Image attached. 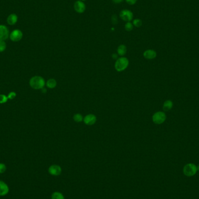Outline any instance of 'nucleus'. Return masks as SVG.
<instances>
[{
	"mask_svg": "<svg viewBox=\"0 0 199 199\" xmlns=\"http://www.w3.org/2000/svg\"><path fill=\"white\" fill-rule=\"evenodd\" d=\"M45 81L44 78L40 76H33L29 81L30 86L35 90H41L44 88Z\"/></svg>",
	"mask_w": 199,
	"mask_h": 199,
	"instance_id": "f257e3e1",
	"label": "nucleus"
},
{
	"mask_svg": "<svg viewBox=\"0 0 199 199\" xmlns=\"http://www.w3.org/2000/svg\"><path fill=\"white\" fill-rule=\"evenodd\" d=\"M74 7L75 11L79 14L83 13L86 10V5L85 3L81 0L76 1L74 3Z\"/></svg>",
	"mask_w": 199,
	"mask_h": 199,
	"instance_id": "1a4fd4ad",
	"label": "nucleus"
},
{
	"mask_svg": "<svg viewBox=\"0 0 199 199\" xmlns=\"http://www.w3.org/2000/svg\"><path fill=\"white\" fill-rule=\"evenodd\" d=\"M57 83L54 79H50L46 82V86L49 88H55L57 86Z\"/></svg>",
	"mask_w": 199,
	"mask_h": 199,
	"instance_id": "dca6fc26",
	"label": "nucleus"
},
{
	"mask_svg": "<svg viewBox=\"0 0 199 199\" xmlns=\"http://www.w3.org/2000/svg\"><path fill=\"white\" fill-rule=\"evenodd\" d=\"M129 66V60L126 57H121L117 59L115 63V68L118 72H122Z\"/></svg>",
	"mask_w": 199,
	"mask_h": 199,
	"instance_id": "f03ea898",
	"label": "nucleus"
},
{
	"mask_svg": "<svg viewBox=\"0 0 199 199\" xmlns=\"http://www.w3.org/2000/svg\"><path fill=\"white\" fill-rule=\"evenodd\" d=\"M9 187L4 182L0 181V196H4L9 193Z\"/></svg>",
	"mask_w": 199,
	"mask_h": 199,
	"instance_id": "9b49d317",
	"label": "nucleus"
},
{
	"mask_svg": "<svg viewBox=\"0 0 199 199\" xmlns=\"http://www.w3.org/2000/svg\"><path fill=\"white\" fill-rule=\"evenodd\" d=\"M8 100L7 96L4 95H0V104H4L7 102Z\"/></svg>",
	"mask_w": 199,
	"mask_h": 199,
	"instance_id": "4be33fe9",
	"label": "nucleus"
},
{
	"mask_svg": "<svg viewBox=\"0 0 199 199\" xmlns=\"http://www.w3.org/2000/svg\"><path fill=\"white\" fill-rule=\"evenodd\" d=\"M183 171L184 174L186 177H192L197 173V167L195 164L189 163L184 166Z\"/></svg>",
	"mask_w": 199,
	"mask_h": 199,
	"instance_id": "7ed1b4c3",
	"label": "nucleus"
},
{
	"mask_svg": "<svg viewBox=\"0 0 199 199\" xmlns=\"http://www.w3.org/2000/svg\"><path fill=\"white\" fill-rule=\"evenodd\" d=\"M124 0H112V2L115 4H121Z\"/></svg>",
	"mask_w": 199,
	"mask_h": 199,
	"instance_id": "bb28decb",
	"label": "nucleus"
},
{
	"mask_svg": "<svg viewBox=\"0 0 199 199\" xmlns=\"http://www.w3.org/2000/svg\"><path fill=\"white\" fill-rule=\"evenodd\" d=\"M118 17L116 15H113L112 16V18H111V22H112V24L115 25H117L118 23Z\"/></svg>",
	"mask_w": 199,
	"mask_h": 199,
	"instance_id": "b1692460",
	"label": "nucleus"
},
{
	"mask_svg": "<svg viewBox=\"0 0 199 199\" xmlns=\"http://www.w3.org/2000/svg\"><path fill=\"white\" fill-rule=\"evenodd\" d=\"M7 48V44L4 40H0V52H4Z\"/></svg>",
	"mask_w": 199,
	"mask_h": 199,
	"instance_id": "412c9836",
	"label": "nucleus"
},
{
	"mask_svg": "<svg viewBox=\"0 0 199 199\" xmlns=\"http://www.w3.org/2000/svg\"><path fill=\"white\" fill-rule=\"evenodd\" d=\"M51 199H65V197L61 192H54L52 194Z\"/></svg>",
	"mask_w": 199,
	"mask_h": 199,
	"instance_id": "f3484780",
	"label": "nucleus"
},
{
	"mask_svg": "<svg viewBox=\"0 0 199 199\" xmlns=\"http://www.w3.org/2000/svg\"><path fill=\"white\" fill-rule=\"evenodd\" d=\"M133 25L136 28H140L142 25V21L140 19H135L133 21Z\"/></svg>",
	"mask_w": 199,
	"mask_h": 199,
	"instance_id": "6ab92c4d",
	"label": "nucleus"
},
{
	"mask_svg": "<svg viewBox=\"0 0 199 199\" xmlns=\"http://www.w3.org/2000/svg\"><path fill=\"white\" fill-rule=\"evenodd\" d=\"M173 107V103L171 100H167L163 104V110L165 111H168L172 109Z\"/></svg>",
	"mask_w": 199,
	"mask_h": 199,
	"instance_id": "2eb2a0df",
	"label": "nucleus"
},
{
	"mask_svg": "<svg viewBox=\"0 0 199 199\" xmlns=\"http://www.w3.org/2000/svg\"><path fill=\"white\" fill-rule=\"evenodd\" d=\"M97 118L94 114H90L87 115L85 118H83V121L85 124L87 125H93L96 122Z\"/></svg>",
	"mask_w": 199,
	"mask_h": 199,
	"instance_id": "9d476101",
	"label": "nucleus"
},
{
	"mask_svg": "<svg viewBox=\"0 0 199 199\" xmlns=\"http://www.w3.org/2000/svg\"><path fill=\"white\" fill-rule=\"evenodd\" d=\"M48 171L51 175L57 177V176H59L61 174L62 168L58 165L54 164L48 168Z\"/></svg>",
	"mask_w": 199,
	"mask_h": 199,
	"instance_id": "0eeeda50",
	"label": "nucleus"
},
{
	"mask_svg": "<svg viewBox=\"0 0 199 199\" xmlns=\"http://www.w3.org/2000/svg\"><path fill=\"white\" fill-rule=\"evenodd\" d=\"M7 170V167L5 164L4 163H0V174L4 173Z\"/></svg>",
	"mask_w": 199,
	"mask_h": 199,
	"instance_id": "393cba45",
	"label": "nucleus"
},
{
	"mask_svg": "<svg viewBox=\"0 0 199 199\" xmlns=\"http://www.w3.org/2000/svg\"><path fill=\"white\" fill-rule=\"evenodd\" d=\"M9 38L12 41L18 42L21 41L23 38V33L21 30H14L9 34Z\"/></svg>",
	"mask_w": 199,
	"mask_h": 199,
	"instance_id": "39448f33",
	"label": "nucleus"
},
{
	"mask_svg": "<svg viewBox=\"0 0 199 199\" xmlns=\"http://www.w3.org/2000/svg\"><path fill=\"white\" fill-rule=\"evenodd\" d=\"M16 96V93L15 91H11L8 95L7 97L8 100H13L15 98Z\"/></svg>",
	"mask_w": 199,
	"mask_h": 199,
	"instance_id": "5701e85b",
	"label": "nucleus"
},
{
	"mask_svg": "<svg viewBox=\"0 0 199 199\" xmlns=\"http://www.w3.org/2000/svg\"><path fill=\"white\" fill-rule=\"evenodd\" d=\"M125 29L127 32L132 31L133 29V25L132 23L131 22H126L125 25Z\"/></svg>",
	"mask_w": 199,
	"mask_h": 199,
	"instance_id": "aec40b11",
	"label": "nucleus"
},
{
	"mask_svg": "<svg viewBox=\"0 0 199 199\" xmlns=\"http://www.w3.org/2000/svg\"><path fill=\"white\" fill-rule=\"evenodd\" d=\"M9 31L7 27L4 25H0V40L5 41L9 37Z\"/></svg>",
	"mask_w": 199,
	"mask_h": 199,
	"instance_id": "6e6552de",
	"label": "nucleus"
},
{
	"mask_svg": "<svg viewBox=\"0 0 199 199\" xmlns=\"http://www.w3.org/2000/svg\"><path fill=\"white\" fill-rule=\"evenodd\" d=\"M127 52V48L124 44L120 45L117 48V53L118 55L120 56H124L125 55Z\"/></svg>",
	"mask_w": 199,
	"mask_h": 199,
	"instance_id": "4468645a",
	"label": "nucleus"
},
{
	"mask_svg": "<svg viewBox=\"0 0 199 199\" xmlns=\"http://www.w3.org/2000/svg\"><path fill=\"white\" fill-rule=\"evenodd\" d=\"M41 92L43 93H45L47 92V89L44 88H42V89H41Z\"/></svg>",
	"mask_w": 199,
	"mask_h": 199,
	"instance_id": "c85d7f7f",
	"label": "nucleus"
},
{
	"mask_svg": "<svg viewBox=\"0 0 199 199\" xmlns=\"http://www.w3.org/2000/svg\"><path fill=\"white\" fill-rule=\"evenodd\" d=\"M197 167V171H199V165L198 167Z\"/></svg>",
	"mask_w": 199,
	"mask_h": 199,
	"instance_id": "c756f323",
	"label": "nucleus"
},
{
	"mask_svg": "<svg viewBox=\"0 0 199 199\" xmlns=\"http://www.w3.org/2000/svg\"><path fill=\"white\" fill-rule=\"evenodd\" d=\"M118 54H113L112 55V58H113V59H118Z\"/></svg>",
	"mask_w": 199,
	"mask_h": 199,
	"instance_id": "cd10ccee",
	"label": "nucleus"
},
{
	"mask_svg": "<svg viewBox=\"0 0 199 199\" xmlns=\"http://www.w3.org/2000/svg\"><path fill=\"white\" fill-rule=\"evenodd\" d=\"M74 120L76 122H81L83 120V118L82 117L81 114H76L74 115Z\"/></svg>",
	"mask_w": 199,
	"mask_h": 199,
	"instance_id": "a211bd4d",
	"label": "nucleus"
},
{
	"mask_svg": "<svg viewBox=\"0 0 199 199\" xmlns=\"http://www.w3.org/2000/svg\"><path fill=\"white\" fill-rule=\"evenodd\" d=\"M166 118H167L166 114L162 111H158L155 112L152 117L153 122L157 125H160L163 124L166 120Z\"/></svg>",
	"mask_w": 199,
	"mask_h": 199,
	"instance_id": "20e7f679",
	"label": "nucleus"
},
{
	"mask_svg": "<svg viewBox=\"0 0 199 199\" xmlns=\"http://www.w3.org/2000/svg\"><path fill=\"white\" fill-rule=\"evenodd\" d=\"M18 21V16L15 14H11L8 16L7 22L9 25H15Z\"/></svg>",
	"mask_w": 199,
	"mask_h": 199,
	"instance_id": "ddd939ff",
	"label": "nucleus"
},
{
	"mask_svg": "<svg viewBox=\"0 0 199 199\" xmlns=\"http://www.w3.org/2000/svg\"><path fill=\"white\" fill-rule=\"evenodd\" d=\"M81 1H85V0H81Z\"/></svg>",
	"mask_w": 199,
	"mask_h": 199,
	"instance_id": "7c9ffc66",
	"label": "nucleus"
},
{
	"mask_svg": "<svg viewBox=\"0 0 199 199\" xmlns=\"http://www.w3.org/2000/svg\"><path fill=\"white\" fill-rule=\"evenodd\" d=\"M144 57L147 59H153L157 57V52L153 50H147L143 53Z\"/></svg>",
	"mask_w": 199,
	"mask_h": 199,
	"instance_id": "f8f14e48",
	"label": "nucleus"
},
{
	"mask_svg": "<svg viewBox=\"0 0 199 199\" xmlns=\"http://www.w3.org/2000/svg\"><path fill=\"white\" fill-rule=\"evenodd\" d=\"M119 16L123 21L125 22H131L133 19V14L132 12L128 9L122 10L119 14Z\"/></svg>",
	"mask_w": 199,
	"mask_h": 199,
	"instance_id": "423d86ee",
	"label": "nucleus"
},
{
	"mask_svg": "<svg viewBox=\"0 0 199 199\" xmlns=\"http://www.w3.org/2000/svg\"><path fill=\"white\" fill-rule=\"evenodd\" d=\"M126 2L129 5H134L138 0H125Z\"/></svg>",
	"mask_w": 199,
	"mask_h": 199,
	"instance_id": "a878e982",
	"label": "nucleus"
}]
</instances>
